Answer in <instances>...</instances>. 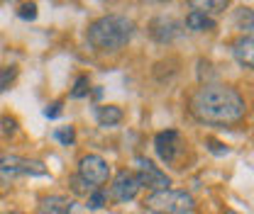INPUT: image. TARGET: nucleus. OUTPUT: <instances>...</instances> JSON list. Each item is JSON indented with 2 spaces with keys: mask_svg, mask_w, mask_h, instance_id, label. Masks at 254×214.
Wrapping results in <instances>:
<instances>
[{
  "mask_svg": "<svg viewBox=\"0 0 254 214\" xmlns=\"http://www.w3.org/2000/svg\"><path fill=\"white\" fill-rule=\"evenodd\" d=\"M17 73H20L17 66H2V68H0V92H5L17 81Z\"/></svg>",
  "mask_w": 254,
  "mask_h": 214,
  "instance_id": "obj_15",
  "label": "nucleus"
},
{
  "mask_svg": "<svg viewBox=\"0 0 254 214\" xmlns=\"http://www.w3.org/2000/svg\"><path fill=\"white\" fill-rule=\"evenodd\" d=\"M205 146H208V151L215 153V156H225L227 153V146L220 144V141H215V139H205Z\"/></svg>",
  "mask_w": 254,
  "mask_h": 214,
  "instance_id": "obj_22",
  "label": "nucleus"
},
{
  "mask_svg": "<svg viewBox=\"0 0 254 214\" xmlns=\"http://www.w3.org/2000/svg\"><path fill=\"white\" fill-rule=\"evenodd\" d=\"M190 115L203 124H235L247 115V102L230 86L205 83L190 95Z\"/></svg>",
  "mask_w": 254,
  "mask_h": 214,
  "instance_id": "obj_1",
  "label": "nucleus"
},
{
  "mask_svg": "<svg viewBox=\"0 0 254 214\" xmlns=\"http://www.w3.org/2000/svg\"><path fill=\"white\" fill-rule=\"evenodd\" d=\"M139 180V187H149V190H169L171 185V178L154 166V161H149L147 156H134V171H132Z\"/></svg>",
  "mask_w": 254,
  "mask_h": 214,
  "instance_id": "obj_6",
  "label": "nucleus"
},
{
  "mask_svg": "<svg viewBox=\"0 0 254 214\" xmlns=\"http://www.w3.org/2000/svg\"><path fill=\"white\" fill-rule=\"evenodd\" d=\"M91 92V78L88 76H78L76 83H73V90H71V100H81Z\"/></svg>",
  "mask_w": 254,
  "mask_h": 214,
  "instance_id": "obj_16",
  "label": "nucleus"
},
{
  "mask_svg": "<svg viewBox=\"0 0 254 214\" xmlns=\"http://www.w3.org/2000/svg\"><path fill=\"white\" fill-rule=\"evenodd\" d=\"M154 151L161 158V163L166 166H174L179 161V156L184 153V136L176 131V129H166V131H159L154 136Z\"/></svg>",
  "mask_w": 254,
  "mask_h": 214,
  "instance_id": "obj_7",
  "label": "nucleus"
},
{
  "mask_svg": "<svg viewBox=\"0 0 254 214\" xmlns=\"http://www.w3.org/2000/svg\"><path fill=\"white\" fill-rule=\"evenodd\" d=\"M17 175H47V166L37 158H25L17 153H0V178Z\"/></svg>",
  "mask_w": 254,
  "mask_h": 214,
  "instance_id": "obj_4",
  "label": "nucleus"
},
{
  "mask_svg": "<svg viewBox=\"0 0 254 214\" xmlns=\"http://www.w3.org/2000/svg\"><path fill=\"white\" fill-rule=\"evenodd\" d=\"M44 117H49V120L62 117V102H52V105H47V107H44Z\"/></svg>",
  "mask_w": 254,
  "mask_h": 214,
  "instance_id": "obj_23",
  "label": "nucleus"
},
{
  "mask_svg": "<svg viewBox=\"0 0 254 214\" xmlns=\"http://www.w3.org/2000/svg\"><path fill=\"white\" fill-rule=\"evenodd\" d=\"M139 180H137V175L132 173V171H118V175L113 178V185H110V197L115 200V202H120V205H125V202H132L137 195H139Z\"/></svg>",
  "mask_w": 254,
  "mask_h": 214,
  "instance_id": "obj_8",
  "label": "nucleus"
},
{
  "mask_svg": "<svg viewBox=\"0 0 254 214\" xmlns=\"http://www.w3.org/2000/svg\"><path fill=\"white\" fill-rule=\"evenodd\" d=\"M123 110L118 105H98L95 107V120L100 127H115V124L123 122Z\"/></svg>",
  "mask_w": 254,
  "mask_h": 214,
  "instance_id": "obj_12",
  "label": "nucleus"
},
{
  "mask_svg": "<svg viewBox=\"0 0 254 214\" xmlns=\"http://www.w3.org/2000/svg\"><path fill=\"white\" fill-rule=\"evenodd\" d=\"M78 178L86 185H91L93 190H103V185L110 180V166L103 156L88 153L78 161Z\"/></svg>",
  "mask_w": 254,
  "mask_h": 214,
  "instance_id": "obj_5",
  "label": "nucleus"
},
{
  "mask_svg": "<svg viewBox=\"0 0 254 214\" xmlns=\"http://www.w3.org/2000/svg\"><path fill=\"white\" fill-rule=\"evenodd\" d=\"M134 37V22L125 15H103L86 32V42L98 54H118Z\"/></svg>",
  "mask_w": 254,
  "mask_h": 214,
  "instance_id": "obj_2",
  "label": "nucleus"
},
{
  "mask_svg": "<svg viewBox=\"0 0 254 214\" xmlns=\"http://www.w3.org/2000/svg\"><path fill=\"white\" fill-rule=\"evenodd\" d=\"M5 214H22V212H5Z\"/></svg>",
  "mask_w": 254,
  "mask_h": 214,
  "instance_id": "obj_25",
  "label": "nucleus"
},
{
  "mask_svg": "<svg viewBox=\"0 0 254 214\" xmlns=\"http://www.w3.org/2000/svg\"><path fill=\"white\" fill-rule=\"evenodd\" d=\"M254 42H252V34H242L235 44H232V56L237 59V63L247 71H252L254 66Z\"/></svg>",
  "mask_w": 254,
  "mask_h": 214,
  "instance_id": "obj_10",
  "label": "nucleus"
},
{
  "mask_svg": "<svg viewBox=\"0 0 254 214\" xmlns=\"http://www.w3.org/2000/svg\"><path fill=\"white\" fill-rule=\"evenodd\" d=\"M190 7L195 10V12H203V15H218L222 10H227V2H222V0H193L189 2Z\"/></svg>",
  "mask_w": 254,
  "mask_h": 214,
  "instance_id": "obj_14",
  "label": "nucleus"
},
{
  "mask_svg": "<svg viewBox=\"0 0 254 214\" xmlns=\"http://www.w3.org/2000/svg\"><path fill=\"white\" fill-rule=\"evenodd\" d=\"M0 129H2V134H15L17 131V120L10 117V115H2L0 117Z\"/></svg>",
  "mask_w": 254,
  "mask_h": 214,
  "instance_id": "obj_20",
  "label": "nucleus"
},
{
  "mask_svg": "<svg viewBox=\"0 0 254 214\" xmlns=\"http://www.w3.org/2000/svg\"><path fill=\"white\" fill-rule=\"evenodd\" d=\"M17 17H22V20H34V17H37V5H34V2H25V5H20Z\"/></svg>",
  "mask_w": 254,
  "mask_h": 214,
  "instance_id": "obj_21",
  "label": "nucleus"
},
{
  "mask_svg": "<svg viewBox=\"0 0 254 214\" xmlns=\"http://www.w3.org/2000/svg\"><path fill=\"white\" fill-rule=\"evenodd\" d=\"M144 207L154 214H190L195 210V200L186 190H157L144 200Z\"/></svg>",
  "mask_w": 254,
  "mask_h": 214,
  "instance_id": "obj_3",
  "label": "nucleus"
},
{
  "mask_svg": "<svg viewBox=\"0 0 254 214\" xmlns=\"http://www.w3.org/2000/svg\"><path fill=\"white\" fill-rule=\"evenodd\" d=\"M179 32H181V25H179L174 17H157V20H152V25H149V34H152V39L159 42V44L174 42V39L179 37Z\"/></svg>",
  "mask_w": 254,
  "mask_h": 214,
  "instance_id": "obj_9",
  "label": "nucleus"
},
{
  "mask_svg": "<svg viewBox=\"0 0 254 214\" xmlns=\"http://www.w3.org/2000/svg\"><path fill=\"white\" fill-rule=\"evenodd\" d=\"M71 190H73L76 195H91V192H93V187H91V185H86L78 175H73V178H71Z\"/></svg>",
  "mask_w": 254,
  "mask_h": 214,
  "instance_id": "obj_19",
  "label": "nucleus"
},
{
  "mask_svg": "<svg viewBox=\"0 0 254 214\" xmlns=\"http://www.w3.org/2000/svg\"><path fill=\"white\" fill-rule=\"evenodd\" d=\"M222 214H240V212H232V210H225Z\"/></svg>",
  "mask_w": 254,
  "mask_h": 214,
  "instance_id": "obj_24",
  "label": "nucleus"
},
{
  "mask_svg": "<svg viewBox=\"0 0 254 214\" xmlns=\"http://www.w3.org/2000/svg\"><path fill=\"white\" fill-rule=\"evenodd\" d=\"M54 136L62 141L64 146H73V141H76V129H73V127H62V129L54 131Z\"/></svg>",
  "mask_w": 254,
  "mask_h": 214,
  "instance_id": "obj_17",
  "label": "nucleus"
},
{
  "mask_svg": "<svg viewBox=\"0 0 254 214\" xmlns=\"http://www.w3.org/2000/svg\"><path fill=\"white\" fill-rule=\"evenodd\" d=\"M190 32H213L215 30V20L213 17H208V15H203V12H195V10H190L189 15H186V22H184Z\"/></svg>",
  "mask_w": 254,
  "mask_h": 214,
  "instance_id": "obj_13",
  "label": "nucleus"
},
{
  "mask_svg": "<svg viewBox=\"0 0 254 214\" xmlns=\"http://www.w3.org/2000/svg\"><path fill=\"white\" fill-rule=\"evenodd\" d=\"M71 207L73 202L64 195H49L39 202L37 207V214H71Z\"/></svg>",
  "mask_w": 254,
  "mask_h": 214,
  "instance_id": "obj_11",
  "label": "nucleus"
},
{
  "mask_svg": "<svg viewBox=\"0 0 254 214\" xmlns=\"http://www.w3.org/2000/svg\"><path fill=\"white\" fill-rule=\"evenodd\" d=\"M108 202V195H105V190H93L91 195H88V210H100L103 205Z\"/></svg>",
  "mask_w": 254,
  "mask_h": 214,
  "instance_id": "obj_18",
  "label": "nucleus"
}]
</instances>
